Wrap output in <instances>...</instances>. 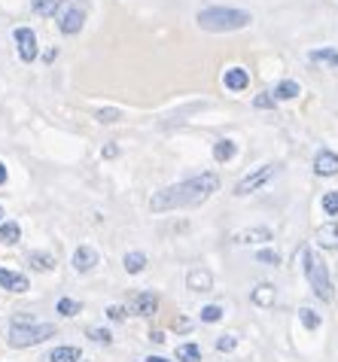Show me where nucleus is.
I'll return each mask as SVG.
<instances>
[{
	"label": "nucleus",
	"instance_id": "nucleus-23",
	"mask_svg": "<svg viewBox=\"0 0 338 362\" xmlns=\"http://www.w3.org/2000/svg\"><path fill=\"white\" fill-rule=\"evenodd\" d=\"M62 0H31V9L37 16H55V9Z\"/></svg>",
	"mask_w": 338,
	"mask_h": 362
},
{
	"label": "nucleus",
	"instance_id": "nucleus-13",
	"mask_svg": "<svg viewBox=\"0 0 338 362\" xmlns=\"http://www.w3.org/2000/svg\"><path fill=\"white\" fill-rule=\"evenodd\" d=\"M223 83H226V88H232V92H241V88H247V83H250V76H247V70L232 67V70H226Z\"/></svg>",
	"mask_w": 338,
	"mask_h": 362
},
{
	"label": "nucleus",
	"instance_id": "nucleus-36",
	"mask_svg": "<svg viewBox=\"0 0 338 362\" xmlns=\"http://www.w3.org/2000/svg\"><path fill=\"white\" fill-rule=\"evenodd\" d=\"M174 329H177V332H186V329H189V320H183V317L174 320Z\"/></svg>",
	"mask_w": 338,
	"mask_h": 362
},
{
	"label": "nucleus",
	"instance_id": "nucleus-2",
	"mask_svg": "<svg viewBox=\"0 0 338 362\" xmlns=\"http://www.w3.org/2000/svg\"><path fill=\"white\" fill-rule=\"evenodd\" d=\"M253 18L250 13H241V9H223V6H214V9H204L198 13V25L204 31H214V34H223V31H241L247 28Z\"/></svg>",
	"mask_w": 338,
	"mask_h": 362
},
{
	"label": "nucleus",
	"instance_id": "nucleus-9",
	"mask_svg": "<svg viewBox=\"0 0 338 362\" xmlns=\"http://www.w3.org/2000/svg\"><path fill=\"white\" fill-rule=\"evenodd\" d=\"M314 174H320V177H335V174H338V156L330 153V149H320V153L314 156Z\"/></svg>",
	"mask_w": 338,
	"mask_h": 362
},
{
	"label": "nucleus",
	"instance_id": "nucleus-18",
	"mask_svg": "<svg viewBox=\"0 0 338 362\" xmlns=\"http://www.w3.org/2000/svg\"><path fill=\"white\" fill-rule=\"evenodd\" d=\"M241 244H260V240H272V228H250V231H241L238 235Z\"/></svg>",
	"mask_w": 338,
	"mask_h": 362
},
{
	"label": "nucleus",
	"instance_id": "nucleus-8",
	"mask_svg": "<svg viewBox=\"0 0 338 362\" xmlns=\"http://www.w3.org/2000/svg\"><path fill=\"white\" fill-rule=\"evenodd\" d=\"M128 308H132V314H137V317H150V314H156L158 298H156V293H137L128 301Z\"/></svg>",
	"mask_w": 338,
	"mask_h": 362
},
{
	"label": "nucleus",
	"instance_id": "nucleus-40",
	"mask_svg": "<svg viewBox=\"0 0 338 362\" xmlns=\"http://www.w3.org/2000/svg\"><path fill=\"white\" fill-rule=\"evenodd\" d=\"M0 216H4V207H0Z\"/></svg>",
	"mask_w": 338,
	"mask_h": 362
},
{
	"label": "nucleus",
	"instance_id": "nucleus-29",
	"mask_svg": "<svg viewBox=\"0 0 338 362\" xmlns=\"http://www.w3.org/2000/svg\"><path fill=\"white\" fill-rule=\"evenodd\" d=\"M323 210L330 216H338V192H326L323 195Z\"/></svg>",
	"mask_w": 338,
	"mask_h": 362
},
{
	"label": "nucleus",
	"instance_id": "nucleus-11",
	"mask_svg": "<svg viewBox=\"0 0 338 362\" xmlns=\"http://www.w3.org/2000/svg\"><path fill=\"white\" fill-rule=\"evenodd\" d=\"M0 286L9 289V293H25V289H28V277L25 274H16V271L0 268Z\"/></svg>",
	"mask_w": 338,
	"mask_h": 362
},
{
	"label": "nucleus",
	"instance_id": "nucleus-4",
	"mask_svg": "<svg viewBox=\"0 0 338 362\" xmlns=\"http://www.w3.org/2000/svg\"><path fill=\"white\" fill-rule=\"evenodd\" d=\"M86 9H88V4L86 0H62L58 4V9H55V16H58V31L62 34H79V28H83V22H86Z\"/></svg>",
	"mask_w": 338,
	"mask_h": 362
},
{
	"label": "nucleus",
	"instance_id": "nucleus-6",
	"mask_svg": "<svg viewBox=\"0 0 338 362\" xmlns=\"http://www.w3.org/2000/svg\"><path fill=\"white\" fill-rule=\"evenodd\" d=\"M277 174V165H262V168H256L253 174H247L241 183L235 186V195L238 198H244V195H250V192H256V189H262L268 180H272Z\"/></svg>",
	"mask_w": 338,
	"mask_h": 362
},
{
	"label": "nucleus",
	"instance_id": "nucleus-16",
	"mask_svg": "<svg viewBox=\"0 0 338 362\" xmlns=\"http://www.w3.org/2000/svg\"><path fill=\"white\" fill-rule=\"evenodd\" d=\"M28 265L34 271H52L55 268V256L52 253H31L28 256Z\"/></svg>",
	"mask_w": 338,
	"mask_h": 362
},
{
	"label": "nucleus",
	"instance_id": "nucleus-30",
	"mask_svg": "<svg viewBox=\"0 0 338 362\" xmlns=\"http://www.w3.org/2000/svg\"><path fill=\"white\" fill-rule=\"evenodd\" d=\"M220 317H223V308H216V305H207V308L202 310V320H204V323H216Z\"/></svg>",
	"mask_w": 338,
	"mask_h": 362
},
{
	"label": "nucleus",
	"instance_id": "nucleus-28",
	"mask_svg": "<svg viewBox=\"0 0 338 362\" xmlns=\"http://www.w3.org/2000/svg\"><path fill=\"white\" fill-rule=\"evenodd\" d=\"M299 314H302V323H305V329H317V326H320V317H317V310H311V308H302Z\"/></svg>",
	"mask_w": 338,
	"mask_h": 362
},
{
	"label": "nucleus",
	"instance_id": "nucleus-14",
	"mask_svg": "<svg viewBox=\"0 0 338 362\" xmlns=\"http://www.w3.org/2000/svg\"><path fill=\"white\" fill-rule=\"evenodd\" d=\"M317 244H320L323 250H335L338 247V226L335 223L323 226L320 231H317Z\"/></svg>",
	"mask_w": 338,
	"mask_h": 362
},
{
	"label": "nucleus",
	"instance_id": "nucleus-22",
	"mask_svg": "<svg viewBox=\"0 0 338 362\" xmlns=\"http://www.w3.org/2000/svg\"><path fill=\"white\" fill-rule=\"evenodd\" d=\"M144 265H146V256L144 253H128L125 256V271H128V274H141Z\"/></svg>",
	"mask_w": 338,
	"mask_h": 362
},
{
	"label": "nucleus",
	"instance_id": "nucleus-34",
	"mask_svg": "<svg viewBox=\"0 0 338 362\" xmlns=\"http://www.w3.org/2000/svg\"><path fill=\"white\" fill-rule=\"evenodd\" d=\"M260 110H274V98L272 95H256V100H253Z\"/></svg>",
	"mask_w": 338,
	"mask_h": 362
},
{
	"label": "nucleus",
	"instance_id": "nucleus-38",
	"mask_svg": "<svg viewBox=\"0 0 338 362\" xmlns=\"http://www.w3.org/2000/svg\"><path fill=\"white\" fill-rule=\"evenodd\" d=\"M0 183H6V168L0 165Z\"/></svg>",
	"mask_w": 338,
	"mask_h": 362
},
{
	"label": "nucleus",
	"instance_id": "nucleus-39",
	"mask_svg": "<svg viewBox=\"0 0 338 362\" xmlns=\"http://www.w3.org/2000/svg\"><path fill=\"white\" fill-rule=\"evenodd\" d=\"M146 362H168V359H165V356H150Z\"/></svg>",
	"mask_w": 338,
	"mask_h": 362
},
{
	"label": "nucleus",
	"instance_id": "nucleus-3",
	"mask_svg": "<svg viewBox=\"0 0 338 362\" xmlns=\"http://www.w3.org/2000/svg\"><path fill=\"white\" fill-rule=\"evenodd\" d=\"M302 262H305V274H308V284H311L314 296L323 298V301H332V280H330V271H326L323 259L311 253V250H302Z\"/></svg>",
	"mask_w": 338,
	"mask_h": 362
},
{
	"label": "nucleus",
	"instance_id": "nucleus-1",
	"mask_svg": "<svg viewBox=\"0 0 338 362\" xmlns=\"http://www.w3.org/2000/svg\"><path fill=\"white\" fill-rule=\"evenodd\" d=\"M216 189H220V180L216 174H202V177H189L177 186H168L162 192H156L150 201L153 214H165V210H177V207H195L202 201L211 198Z\"/></svg>",
	"mask_w": 338,
	"mask_h": 362
},
{
	"label": "nucleus",
	"instance_id": "nucleus-25",
	"mask_svg": "<svg viewBox=\"0 0 338 362\" xmlns=\"http://www.w3.org/2000/svg\"><path fill=\"white\" fill-rule=\"evenodd\" d=\"M311 62H326V64L338 67V52H332V49H314V52H311Z\"/></svg>",
	"mask_w": 338,
	"mask_h": 362
},
{
	"label": "nucleus",
	"instance_id": "nucleus-32",
	"mask_svg": "<svg viewBox=\"0 0 338 362\" xmlns=\"http://www.w3.org/2000/svg\"><path fill=\"white\" fill-rule=\"evenodd\" d=\"M88 338L98 341V344H110V332L107 329H88Z\"/></svg>",
	"mask_w": 338,
	"mask_h": 362
},
{
	"label": "nucleus",
	"instance_id": "nucleus-7",
	"mask_svg": "<svg viewBox=\"0 0 338 362\" xmlns=\"http://www.w3.org/2000/svg\"><path fill=\"white\" fill-rule=\"evenodd\" d=\"M16 46H18V58L22 62H34L37 58V37L31 28H16Z\"/></svg>",
	"mask_w": 338,
	"mask_h": 362
},
{
	"label": "nucleus",
	"instance_id": "nucleus-12",
	"mask_svg": "<svg viewBox=\"0 0 338 362\" xmlns=\"http://www.w3.org/2000/svg\"><path fill=\"white\" fill-rule=\"evenodd\" d=\"M95 265H98V253L92 247H79L74 253V268L76 271H83V274H86V271H92Z\"/></svg>",
	"mask_w": 338,
	"mask_h": 362
},
{
	"label": "nucleus",
	"instance_id": "nucleus-10",
	"mask_svg": "<svg viewBox=\"0 0 338 362\" xmlns=\"http://www.w3.org/2000/svg\"><path fill=\"white\" fill-rule=\"evenodd\" d=\"M186 286H189V289H195V293H207V289L214 286L211 271H204V268H192V271H189V277H186Z\"/></svg>",
	"mask_w": 338,
	"mask_h": 362
},
{
	"label": "nucleus",
	"instance_id": "nucleus-31",
	"mask_svg": "<svg viewBox=\"0 0 338 362\" xmlns=\"http://www.w3.org/2000/svg\"><path fill=\"white\" fill-rule=\"evenodd\" d=\"M256 259H260V262H265V265H277V262H281V256H277L274 250H260V253H256Z\"/></svg>",
	"mask_w": 338,
	"mask_h": 362
},
{
	"label": "nucleus",
	"instance_id": "nucleus-33",
	"mask_svg": "<svg viewBox=\"0 0 338 362\" xmlns=\"http://www.w3.org/2000/svg\"><path fill=\"white\" fill-rule=\"evenodd\" d=\"M235 344H238V341H235L232 335H223L220 341H216V350H223V354H228V350H235Z\"/></svg>",
	"mask_w": 338,
	"mask_h": 362
},
{
	"label": "nucleus",
	"instance_id": "nucleus-17",
	"mask_svg": "<svg viewBox=\"0 0 338 362\" xmlns=\"http://www.w3.org/2000/svg\"><path fill=\"white\" fill-rule=\"evenodd\" d=\"M214 158L216 162H232L235 158V144L232 140H216L214 144Z\"/></svg>",
	"mask_w": 338,
	"mask_h": 362
},
{
	"label": "nucleus",
	"instance_id": "nucleus-24",
	"mask_svg": "<svg viewBox=\"0 0 338 362\" xmlns=\"http://www.w3.org/2000/svg\"><path fill=\"white\" fill-rule=\"evenodd\" d=\"M274 95H277V98H284V100H290V98L299 95V83H293V79H286V83H281V86L274 88Z\"/></svg>",
	"mask_w": 338,
	"mask_h": 362
},
{
	"label": "nucleus",
	"instance_id": "nucleus-5",
	"mask_svg": "<svg viewBox=\"0 0 338 362\" xmlns=\"http://www.w3.org/2000/svg\"><path fill=\"white\" fill-rule=\"evenodd\" d=\"M55 335V326L52 323H43V326H37V323H28V326H9V344L13 347H31V344H40V341H46V338H52Z\"/></svg>",
	"mask_w": 338,
	"mask_h": 362
},
{
	"label": "nucleus",
	"instance_id": "nucleus-15",
	"mask_svg": "<svg viewBox=\"0 0 338 362\" xmlns=\"http://www.w3.org/2000/svg\"><path fill=\"white\" fill-rule=\"evenodd\" d=\"M253 305H260V308H268V305H274V286L272 284H260L253 289Z\"/></svg>",
	"mask_w": 338,
	"mask_h": 362
},
{
	"label": "nucleus",
	"instance_id": "nucleus-26",
	"mask_svg": "<svg viewBox=\"0 0 338 362\" xmlns=\"http://www.w3.org/2000/svg\"><path fill=\"white\" fill-rule=\"evenodd\" d=\"M58 314L76 317V314H79V301H74V298H62V301H58Z\"/></svg>",
	"mask_w": 338,
	"mask_h": 362
},
{
	"label": "nucleus",
	"instance_id": "nucleus-27",
	"mask_svg": "<svg viewBox=\"0 0 338 362\" xmlns=\"http://www.w3.org/2000/svg\"><path fill=\"white\" fill-rule=\"evenodd\" d=\"M119 116H122V113H119V110H113V107H107V110H98V113H95V119H98V122H104V125L119 122Z\"/></svg>",
	"mask_w": 338,
	"mask_h": 362
},
{
	"label": "nucleus",
	"instance_id": "nucleus-19",
	"mask_svg": "<svg viewBox=\"0 0 338 362\" xmlns=\"http://www.w3.org/2000/svg\"><path fill=\"white\" fill-rule=\"evenodd\" d=\"M49 362H79V350L76 347H55L49 354Z\"/></svg>",
	"mask_w": 338,
	"mask_h": 362
},
{
	"label": "nucleus",
	"instance_id": "nucleus-35",
	"mask_svg": "<svg viewBox=\"0 0 338 362\" xmlns=\"http://www.w3.org/2000/svg\"><path fill=\"white\" fill-rule=\"evenodd\" d=\"M107 317H110V320H113V323H119V320H122V317H125V308H119V305H113L110 310H107Z\"/></svg>",
	"mask_w": 338,
	"mask_h": 362
},
{
	"label": "nucleus",
	"instance_id": "nucleus-37",
	"mask_svg": "<svg viewBox=\"0 0 338 362\" xmlns=\"http://www.w3.org/2000/svg\"><path fill=\"white\" fill-rule=\"evenodd\" d=\"M116 153H119V149H116V146H113V144H110V146H107V149H104V156H107V158H113V156H116Z\"/></svg>",
	"mask_w": 338,
	"mask_h": 362
},
{
	"label": "nucleus",
	"instance_id": "nucleus-20",
	"mask_svg": "<svg viewBox=\"0 0 338 362\" xmlns=\"http://www.w3.org/2000/svg\"><path fill=\"white\" fill-rule=\"evenodd\" d=\"M177 359L180 362H202V347L198 344H180L177 347Z\"/></svg>",
	"mask_w": 338,
	"mask_h": 362
},
{
	"label": "nucleus",
	"instance_id": "nucleus-21",
	"mask_svg": "<svg viewBox=\"0 0 338 362\" xmlns=\"http://www.w3.org/2000/svg\"><path fill=\"white\" fill-rule=\"evenodd\" d=\"M18 238H22L18 223H4L0 226V240H4V244H18Z\"/></svg>",
	"mask_w": 338,
	"mask_h": 362
}]
</instances>
